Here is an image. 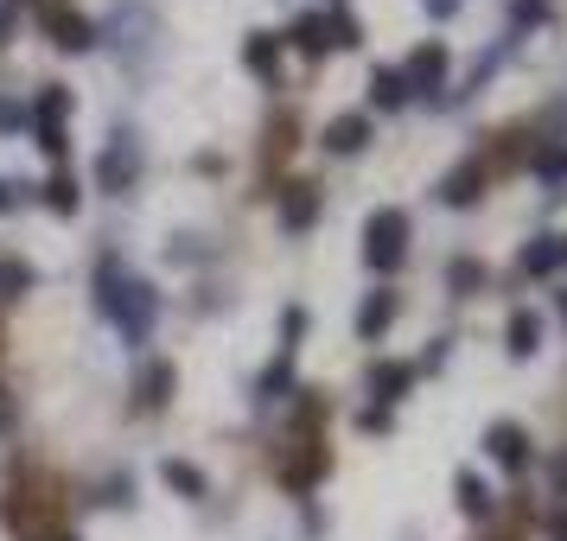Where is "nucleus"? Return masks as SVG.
<instances>
[{
	"label": "nucleus",
	"mask_w": 567,
	"mask_h": 541,
	"mask_svg": "<svg viewBox=\"0 0 567 541\" xmlns=\"http://www.w3.org/2000/svg\"><path fill=\"white\" fill-rule=\"evenodd\" d=\"M364 141H370V115H338L332 128H325V147L332 153H357Z\"/></svg>",
	"instance_id": "7"
},
{
	"label": "nucleus",
	"mask_w": 567,
	"mask_h": 541,
	"mask_svg": "<svg viewBox=\"0 0 567 541\" xmlns=\"http://www.w3.org/2000/svg\"><path fill=\"white\" fill-rule=\"evenodd\" d=\"M542 344V319L536 312H510V357H529Z\"/></svg>",
	"instance_id": "15"
},
{
	"label": "nucleus",
	"mask_w": 567,
	"mask_h": 541,
	"mask_svg": "<svg viewBox=\"0 0 567 541\" xmlns=\"http://www.w3.org/2000/svg\"><path fill=\"white\" fill-rule=\"evenodd\" d=\"M294 45L306 51V58H319V51L332 45V26H325V13H300V20H294Z\"/></svg>",
	"instance_id": "12"
},
{
	"label": "nucleus",
	"mask_w": 567,
	"mask_h": 541,
	"mask_svg": "<svg viewBox=\"0 0 567 541\" xmlns=\"http://www.w3.org/2000/svg\"><path fill=\"white\" fill-rule=\"evenodd\" d=\"M20 121H26L20 102H0V128H20Z\"/></svg>",
	"instance_id": "28"
},
{
	"label": "nucleus",
	"mask_w": 567,
	"mask_h": 541,
	"mask_svg": "<svg viewBox=\"0 0 567 541\" xmlns=\"http://www.w3.org/2000/svg\"><path fill=\"white\" fill-rule=\"evenodd\" d=\"M421 7L434 13V20H453V13H459V0H421Z\"/></svg>",
	"instance_id": "29"
},
{
	"label": "nucleus",
	"mask_w": 567,
	"mask_h": 541,
	"mask_svg": "<svg viewBox=\"0 0 567 541\" xmlns=\"http://www.w3.org/2000/svg\"><path fill=\"white\" fill-rule=\"evenodd\" d=\"M536 172H542V179H561V172H567V147H555V153H542V160H536Z\"/></svg>",
	"instance_id": "26"
},
{
	"label": "nucleus",
	"mask_w": 567,
	"mask_h": 541,
	"mask_svg": "<svg viewBox=\"0 0 567 541\" xmlns=\"http://www.w3.org/2000/svg\"><path fill=\"white\" fill-rule=\"evenodd\" d=\"M319 217V185H287V204H281V223L287 230H306Z\"/></svg>",
	"instance_id": "8"
},
{
	"label": "nucleus",
	"mask_w": 567,
	"mask_h": 541,
	"mask_svg": "<svg viewBox=\"0 0 567 541\" xmlns=\"http://www.w3.org/2000/svg\"><path fill=\"white\" fill-rule=\"evenodd\" d=\"M13 191H20V185H13V179H0V211H13Z\"/></svg>",
	"instance_id": "31"
},
{
	"label": "nucleus",
	"mask_w": 567,
	"mask_h": 541,
	"mask_svg": "<svg viewBox=\"0 0 567 541\" xmlns=\"http://www.w3.org/2000/svg\"><path fill=\"white\" fill-rule=\"evenodd\" d=\"M389 319H395V293H370L364 312H357V338H383Z\"/></svg>",
	"instance_id": "9"
},
{
	"label": "nucleus",
	"mask_w": 567,
	"mask_h": 541,
	"mask_svg": "<svg viewBox=\"0 0 567 541\" xmlns=\"http://www.w3.org/2000/svg\"><path fill=\"white\" fill-rule=\"evenodd\" d=\"M39 198H45L58 217H71V211H77V185L64 179V172H58V179H45V191H39Z\"/></svg>",
	"instance_id": "21"
},
{
	"label": "nucleus",
	"mask_w": 567,
	"mask_h": 541,
	"mask_svg": "<svg viewBox=\"0 0 567 541\" xmlns=\"http://www.w3.org/2000/svg\"><path fill=\"white\" fill-rule=\"evenodd\" d=\"M446 281H453V293H472V287H485V268H478V261H453Z\"/></svg>",
	"instance_id": "22"
},
{
	"label": "nucleus",
	"mask_w": 567,
	"mask_h": 541,
	"mask_svg": "<svg viewBox=\"0 0 567 541\" xmlns=\"http://www.w3.org/2000/svg\"><path fill=\"white\" fill-rule=\"evenodd\" d=\"M555 242H561V261H567V236H555Z\"/></svg>",
	"instance_id": "33"
},
{
	"label": "nucleus",
	"mask_w": 567,
	"mask_h": 541,
	"mask_svg": "<svg viewBox=\"0 0 567 541\" xmlns=\"http://www.w3.org/2000/svg\"><path fill=\"white\" fill-rule=\"evenodd\" d=\"M58 541H77V535H58Z\"/></svg>",
	"instance_id": "35"
},
{
	"label": "nucleus",
	"mask_w": 567,
	"mask_h": 541,
	"mask_svg": "<svg viewBox=\"0 0 567 541\" xmlns=\"http://www.w3.org/2000/svg\"><path fill=\"white\" fill-rule=\"evenodd\" d=\"M370 102H376V109H402V102H408L402 71H376V77H370Z\"/></svg>",
	"instance_id": "17"
},
{
	"label": "nucleus",
	"mask_w": 567,
	"mask_h": 541,
	"mask_svg": "<svg viewBox=\"0 0 567 541\" xmlns=\"http://www.w3.org/2000/svg\"><path fill=\"white\" fill-rule=\"evenodd\" d=\"M39 153H45V160H64V153H71L64 128H39Z\"/></svg>",
	"instance_id": "24"
},
{
	"label": "nucleus",
	"mask_w": 567,
	"mask_h": 541,
	"mask_svg": "<svg viewBox=\"0 0 567 541\" xmlns=\"http://www.w3.org/2000/svg\"><path fill=\"white\" fill-rule=\"evenodd\" d=\"M160 478L173 484L179 497H204V471H198V465H185V459H166V465H160Z\"/></svg>",
	"instance_id": "18"
},
{
	"label": "nucleus",
	"mask_w": 567,
	"mask_h": 541,
	"mask_svg": "<svg viewBox=\"0 0 567 541\" xmlns=\"http://www.w3.org/2000/svg\"><path fill=\"white\" fill-rule=\"evenodd\" d=\"M478 185H485V172H478V160H466V166L453 172V179L440 185V198H446V204H472V198H478Z\"/></svg>",
	"instance_id": "13"
},
{
	"label": "nucleus",
	"mask_w": 567,
	"mask_h": 541,
	"mask_svg": "<svg viewBox=\"0 0 567 541\" xmlns=\"http://www.w3.org/2000/svg\"><path fill=\"white\" fill-rule=\"evenodd\" d=\"M402 255H408V217L402 211H376L370 230H364V261L376 274H395V268H402Z\"/></svg>",
	"instance_id": "2"
},
{
	"label": "nucleus",
	"mask_w": 567,
	"mask_h": 541,
	"mask_svg": "<svg viewBox=\"0 0 567 541\" xmlns=\"http://www.w3.org/2000/svg\"><path fill=\"white\" fill-rule=\"evenodd\" d=\"M243 64H249V71H262V77H274V64H281V39H274V32H249Z\"/></svg>",
	"instance_id": "11"
},
{
	"label": "nucleus",
	"mask_w": 567,
	"mask_h": 541,
	"mask_svg": "<svg viewBox=\"0 0 567 541\" xmlns=\"http://www.w3.org/2000/svg\"><path fill=\"white\" fill-rule=\"evenodd\" d=\"M440 77H446V45H421L415 58H408V71H402V83H408V96H427V90H440Z\"/></svg>",
	"instance_id": "5"
},
{
	"label": "nucleus",
	"mask_w": 567,
	"mask_h": 541,
	"mask_svg": "<svg viewBox=\"0 0 567 541\" xmlns=\"http://www.w3.org/2000/svg\"><path fill=\"white\" fill-rule=\"evenodd\" d=\"M26 287H32L26 261H0V293H26Z\"/></svg>",
	"instance_id": "23"
},
{
	"label": "nucleus",
	"mask_w": 567,
	"mask_h": 541,
	"mask_svg": "<svg viewBox=\"0 0 567 541\" xmlns=\"http://www.w3.org/2000/svg\"><path fill=\"white\" fill-rule=\"evenodd\" d=\"M64 115H71V90H64V83L39 90V128H64Z\"/></svg>",
	"instance_id": "19"
},
{
	"label": "nucleus",
	"mask_w": 567,
	"mask_h": 541,
	"mask_svg": "<svg viewBox=\"0 0 567 541\" xmlns=\"http://www.w3.org/2000/svg\"><path fill=\"white\" fill-rule=\"evenodd\" d=\"M166 395H173V363H153L147 382H141V401H147V408H160Z\"/></svg>",
	"instance_id": "20"
},
{
	"label": "nucleus",
	"mask_w": 567,
	"mask_h": 541,
	"mask_svg": "<svg viewBox=\"0 0 567 541\" xmlns=\"http://www.w3.org/2000/svg\"><path fill=\"white\" fill-rule=\"evenodd\" d=\"M134 166H141V147H134V134H115V141H109V153L96 160V179H102V191H128V185H134Z\"/></svg>",
	"instance_id": "3"
},
{
	"label": "nucleus",
	"mask_w": 567,
	"mask_h": 541,
	"mask_svg": "<svg viewBox=\"0 0 567 541\" xmlns=\"http://www.w3.org/2000/svg\"><path fill=\"white\" fill-rule=\"evenodd\" d=\"M13 39V7H0V45Z\"/></svg>",
	"instance_id": "30"
},
{
	"label": "nucleus",
	"mask_w": 567,
	"mask_h": 541,
	"mask_svg": "<svg viewBox=\"0 0 567 541\" xmlns=\"http://www.w3.org/2000/svg\"><path fill=\"white\" fill-rule=\"evenodd\" d=\"M96 306H102V319L122 325L128 344H147L153 338V312H160V300H153V287L141 281V274L122 268V255H109L96 268Z\"/></svg>",
	"instance_id": "1"
},
{
	"label": "nucleus",
	"mask_w": 567,
	"mask_h": 541,
	"mask_svg": "<svg viewBox=\"0 0 567 541\" xmlns=\"http://www.w3.org/2000/svg\"><path fill=\"white\" fill-rule=\"evenodd\" d=\"M548 20V0H517V26H542Z\"/></svg>",
	"instance_id": "25"
},
{
	"label": "nucleus",
	"mask_w": 567,
	"mask_h": 541,
	"mask_svg": "<svg viewBox=\"0 0 567 541\" xmlns=\"http://www.w3.org/2000/svg\"><path fill=\"white\" fill-rule=\"evenodd\" d=\"M459 510L466 516H491V484L478 471H459Z\"/></svg>",
	"instance_id": "16"
},
{
	"label": "nucleus",
	"mask_w": 567,
	"mask_h": 541,
	"mask_svg": "<svg viewBox=\"0 0 567 541\" xmlns=\"http://www.w3.org/2000/svg\"><path fill=\"white\" fill-rule=\"evenodd\" d=\"M555 541H567V510H561V516H555Z\"/></svg>",
	"instance_id": "32"
},
{
	"label": "nucleus",
	"mask_w": 567,
	"mask_h": 541,
	"mask_svg": "<svg viewBox=\"0 0 567 541\" xmlns=\"http://www.w3.org/2000/svg\"><path fill=\"white\" fill-rule=\"evenodd\" d=\"M485 452H491L504 471H523V465H529V433H523L517 421H497V427L485 433Z\"/></svg>",
	"instance_id": "4"
},
{
	"label": "nucleus",
	"mask_w": 567,
	"mask_h": 541,
	"mask_svg": "<svg viewBox=\"0 0 567 541\" xmlns=\"http://www.w3.org/2000/svg\"><path fill=\"white\" fill-rule=\"evenodd\" d=\"M357 421H364L370 433H383V427H389V408H364V414H357Z\"/></svg>",
	"instance_id": "27"
},
{
	"label": "nucleus",
	"mask_w": 567,
	"mask_h": 541,
	"mask_svg": "<svg viewBox=\"0 0 567 541\" xmlns=\"http://www.w3.org/2000/svg\"><path fill=\"white\" fill-rule=\"evenodd\" d=\"M408 382H415V370H408V363H376V370H370V395L389 408V401L408 395Z\"/></svg>",
	"instance_id": "6"
},
{
	"label": "nucleus",
	"mask_w": 567,
	"mask_h": 541,
	"mask_svg": "<svg viewBox=\"0 0 567 541\" xmlns=\"http://www.w3.org/2000/svg\"><path fill=\"white\" fill-rule=\"evenodd\" d=\"M51 32H58L64 51H90L96 45V26L83 20V13H51Z\"/></svg>",
	"instance_id": "10"
},
{
	"label": "nucleus",
	"mask_w": 567,
	"mask_h": 541,
	"mask_svg": "<svg viewBox=\"0 0 567 541\" xmlns=\"http://www.w3.org/2000/svg\"><path fill=\"white\" fill-rule=\"evenodd\" d=\"M561 319H567V293H561Z\"/></svg>",
	"instance_id": "34"
},
{
	"label": "nucleus",
	"mask_w": 567,
	"mask_h": 541,
	"mask_svg": "<svg viewBox=\"0 0 567 541\" xmlns=\"http://www.w3.org/2000/svg\"><path fill=\"white\" fill-rule=\"evenodd\" d=\"M517 261H523V274H555V268H561V242H555V236H536Z\"/></svg>",
	"instance_id": "14"
}]
</instances>
